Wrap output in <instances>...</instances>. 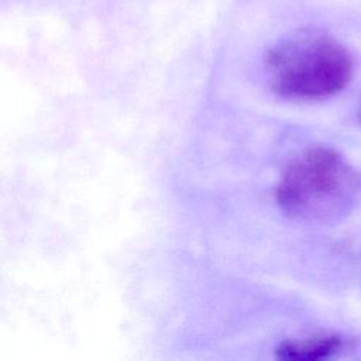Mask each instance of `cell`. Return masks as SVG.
<instances>
[{"label":"cell","instance_id":"7a4b0ae2","mask_svg":"<svg viewBox=\"0 0 361 361\" xmlns=\"http://www.w3.org/2000/svg\"><path fill=\"white\" fill-rule=\"evenodd\" d=\"M358 179L344 157L330 147H310L283 169L275 199L281 210L302 223H330L354 206Z\"/></svg>","mask_w":361,"mask_h":361},{"label":"cell","instance_id":"3957f363","mask_svg":"<svg viewBox=\"0 0 361 361\" xmlns=\"http://www.w3.org/2000/svg\"><path fill=\"white\" fill-rule=\"evenodd\" d=\"M344 345L345 340L338 334H320L285 340L275 348V355L281 360L314 361L334 357Z\"/></svg>","mask_w":361,"mask_h":361},{"label":"cell","instance_id":"6da1fadb","mask_svg":"<svg viewBox=\"0 0 361 361\" xmlns=\"http://www.w3.org/2000/svg\"><path fill=\"white\" fill-rule=\"evenodd\" d=\"M264 66L275 93L302 102L337 94L354 73L348 49L316 27L296 28L275 41L264 55Z\"/></svg>","mask_w":361,"mask_h":361},{"label":"cell","instance_id":"277c9868","mask_svg":"<svg viewBox=\"0 0 361 361\" xmlns=\"http://www.w3.org/2000/svg\"><path fill=\"white\" fill-rule=\"evenodd\" d=\"M358 118H360V121H361V104H360V109H358Z\"/></svg>","mask_w":361,"mask_h":361}]
</instances>
